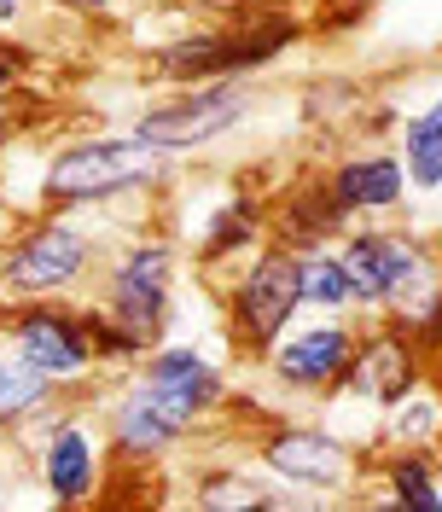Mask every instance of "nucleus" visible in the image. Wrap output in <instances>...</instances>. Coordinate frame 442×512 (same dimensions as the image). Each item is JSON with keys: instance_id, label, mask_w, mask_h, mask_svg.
I'll return each instance as SVG.
<instances>
[{"instance_id": "obj_1", "label": "nucleus", "mask_w": 442, "mask_h": 512, "mask_svg": "<svg viewBox=\"0 0 442 512\" xmlns=\"http://www.w3.org/2000/svg\"><path fill=\"white\" fill-rule=\"evenodd\" d=\"M344 268H349V291L361 309H396V326L413 320L431 297L442 291L437 262L431 251L408 239V233H379V227H361L344 239Z\"/></svg>"}, {"instance_id": "obj_2", "label": "nucleus", "mask_w": 442, "mask_h": 512, "mask_svg": "<svg viewBox=\"0 0 442 512\" xmlns=\"http://www.w3.org/2000/svg\"><path fill=\"white\" fill-rule=\"evenodd\" d=\"M163 181V158L134 140V134H94V140H70L53 152L41 192L47 204H105V198H123V192L158 187Z\"/></svg>"}, {"instance_id": "obj_3", "label": "nucleus", "mask_w": 442, "mask_h": 512, "mask_svg": "<svg viewBox=\"0 0 442 512\" xmlns=\"http://www.w3.org/2000/svg\"><path fill=\"white\" fill-rule=\"evenodd\" d=\"M169 286H175V251L163 239H140L105 268V303L99 309L117 320L140 350H158L163 326H169Z\"/></svg>"}, {"instance_id": "obj_4", "label": "nucleus", "mask_w": 442, "mask_h": 512, "mask_svg": "<svg viewBox=\"0 0 442 512\" xmlns=\"http://www.w3.org/2000/svg\"><path fill=\"white\" fill-rule=\"evenodd\" d=\"M303 303V280H297V251L251 256V268L239 274V286L227 291V332L245 355H268L285 338V320Z\"/></svg>"}, {"instance_id": "obj_5", "label": "nucleus", "mask_w": 442, "mask_h": 512, "mask_svg": "<svg viewBox=\"0 0 442 512\" xmlns=\"http://www.w3.org/2000/svg\"><path fill=\"white\" fill-rule=\"evenodd\" d=\"M88 268H94V239L82 227L41 222L0 251V286L12 291L18 303H35V297L76 291L88 280Z\"/></svg>"}, {"instance_id": "obj_6", "label": "nucleus", "mask_w": 442, "mask_h": 512, "mask_svg": "<svg viewBox=\"0 0 442 512\" xmlns=\"http://www.w3.org/2000/svg\"><path fill=\"white\" fill-rule=\"evenodd\" d=\"M256 99L239 88V82H227L216 76L210 88H198L187 99H169L158 111H146V117H134V140H146L158 158H181V152H198V146H210L221 134H233V128L251 117Z\"/></svg>"}, {"instance_id": "obj_7", "label": "nucleus", "mask_w": 442, "mask_h": 512, "mask_svg": "<svg viewBox=\"0 0 442 512\" xmlns=\"http://www.w3.org/2000/svg\"><path fill=\"white\" fill-rule=\"evenodd\" d=\"M256 454H262L268 478L291 483L303 495H338V489H349L361 478L355 448L344 437H332V431H320V425H280V431L262 437Z\"/></svg>"}, {"instance_id": "obj_8", "label": "nucleus", "mask_w": 442, "mask_h": 512, "mask_svg": "<svg viewBox=\"0 0 442 512\" xmlns=\"http://www.w3.org/2000/svg\"><path fill=\"white\" fill-rule=\"evenodd\" d=\"M134 390L187 437L221 402V367L204 361V350H192V344H158V350H146V367H140Z\"/></svg>"}, {"instance_id": "obj_9", "label": "nucleus", "mask_w": 442, "mask_h": 512, "mask_svg": "<svg viewBox=\"0 0 442 512\" xmlns=\"http://www.w3.org/2000/svg\"><path fill=\"white\" fill-rule=\"evenodd\" d=\"M6 338H12V355H24L30 367L53 373L59 384L82 379V373H88V367L99 361L94 338H88V320L76 315V309H59V303H47V297L24 303Z\"/></svg>"}, {"instance_id": "obj_10", "label": "nucleus", "mask_w": 442, "mask_h": 512, "mask_svg": "<svg viewBox=\"0 0 442 512\" xmlns=\"http://www.w3.org/2000/svg\"><path fill=\"white\" fill-rule=\"evenodd\" d=\"M355 332H349L344 320H315V326H303V332H285L280 344L268 350V373L274 384L285 390H338L349 373V361H355Z\"/></svg>"}, {"instance_id": "obj_11", "label": "nucleus", "mask_w": 442, "mask_h": 512, "mask_svg": "<svg viewBox=\"0 0 442 512\" xmlns=\"http://www.w3.org/2000/svg\"><path fill=\"white\" fill-rule=\"evenodd\" d=\"M344 384L361 402H373V408H396L413 384H419V350H413V338L402 326H384L373 338H361Z\"/></svg>"}, {"instance_id": "obj_12", "label": "nucleus", "mask_w": 442, "mask_h": 512, "mask_svg": "<svg viewBox=\"0 0 442 512\" xmlns=\"http://www.w3.org/2000/svg\"><path fill=\"white\" fill-rule=\"evenodd\" d=\"M41 483H47V495L64 501V507L94 501V489H99V448H94V437H88V425H82V419H59V425L47 431V448H41Z\"/></svg>"}, {"instance_id": "obj_13", "label": "nucleus", "mask_w": 442, "mask_h": 512, "mask_svg": "<svg viewBox=\"0 0 442 512\" xmlns=\"http://www.w3.org/2000/svg\"><path fill=\"white\" fill-rule=\"evenodd\" d=\"M332 198L344 204V216H373V210H396L408 198V163L396 152H367V158H344L332 169Z\"/></svg>"}, {"instance_id": "obj_14", "label": "nucleus", "mask_w": 442, "mask_h": 512, "mask_svg": "<svg viewBox=\"0 0 442 512\" xmlns=\"http://www.w3.org/2000/svg\"><path fill=\"white\" fill-rule=\"evenodd\" d=\"M344 204L332 198L326 181H303V187H291L280 198V210H274V233H280L285 251H320L326 239H338L344 233Z\"/></svg>"}, {"instance_id": "obj_15", "label": "nucleus", "mask_w": 442, "mask_h": 512, "mask_svg": "<svg viewBox=\"0 0 442 512\" xmlns=\"http://www.w3.org/2000/svg\"><path fill=\"white\" fill-rule=\"evenodd\" d=\"M105 425H111V448H117L123 460H158V454H169V448L181 443V431H175L134 384L117 396V408H111Z\"/></svg>"}, {"instance_id": "obj_16", "label": "nucleus", "mask_w": 442, "mask_h": 512, "mask_svg": "<svg viewBox=\"0 0 442 512\" xmlns=\"http://www.w3.org/2000/svg\"><path fill=\"white\" fill-rule=\"evenodd\" d=\"M402 163H408V187L442 192V94L402 123Z\"/></svg>"}, {"instance_id": "obj_17", "label": "nucleus", "mask_w": 442, "mask_h": 512, "mask_svg": "<svg viewBox=\"0 0 442 512\" xmlns=\"http://www.w3.org/2000/svg\"><path fill=\"white\" fill-rule=\"evenodd\" d=\"M384 495L413 512H442V483H437V466L425 460V448H396L384 460Z\"/></svg>"}, {"instance_id": "obj_18", "label": "nucleus", "mask_w": 442, "mask_h": 512, "mask_svg": "<svg viewBox=\"0 0 442 512\" xmlns=\"http://www.w3.org/2000/svg\"><path fill=\"white\" fill-rule=\"evenodd\" d=\"M53 396H59V379L53 373L30 367L24 355H0V425L53 408Z\"/></svg>"}, {"instance_id": "obj_19", "label": "nucleus", "mask_w": 442, "mask_h": 512, "mask_svg": "<svg viewBox=\"0 0 442 512\" xmlns=\"http://www.w3.org/2000/svg\"><path fill=\"white\" fill-rule=\"evenodd\" d=\"M297 280H303V303L309 309H326V315H344L349 303H355V291H349V268L338 251H297Z\"/></svg>"}, {"instance_id": "obj_20", "label": "nucleus", "mask_w": 442, "mask_h": 512, "mask_svg": "<svg viewBox=\"0 0 442 512\" xmlns=\"http://www.w3.org/2000/svg\"><path fill=\"white\" fill-rule=\"evenodd\" d=\"M442 437V396L413 384L408 396L390 408V443L396 448H431Z\"/></svg>"}, {"instance_id": "obj_21", "label": "nucleus", "mask_w": 442, "mask_h": 512, "mask_svg": "<svg viewBox=\"0 0 442 512\" xmlns=\"http://www.w3.org/2000/svg\"><path fill=\"white\" fill-rule=\"evenodd\" d=\"M198 251L204 262H221V256L233 251H256V204L251 198H233V204H221L210 227H204V239H198Z\"/></svg>"}, {"instance_id": "obj_22", "label": "nucleus", "mask_w": 442, "mask_h": 512, "mask_svg": "<svg viewBox=\"0 0 442 512\" xmlns=\"http://www.w3.org/2000/svg\"><path fill=\"white\" fill-rule=\"evenodd\" d=\"M192 501L198 507H274V495H262V483L245 472H204Z\"/></svg>"}, {"instance_id": "obj_23", "label": "nucleus", "mask_w": 442, "mask_h": 512, "mask_svg": "<svg viewBox=\"0 0 442 512\" xmlns=\"http://www.w3.org/2000/svg\"><path fill=\"white\" fill-rule=\"evenodd\" d=\"M12 82H18V64L6 59V47H0V94H6V88H12Z\"/></svg>"}, {"instance_id": "obj_24", "label": "nucleus", "mask_w": 442, "mask_h": 512, "mask_svg": "<svg viewBox=\"0 0 442 512\" xmlns=\"http://www.w3.org/2000/svg\"><path fill=\"white\" fill-rule=\"evenodd\" d=\"M59 6H76V12H105L111 0H59Z\"/></svg>"}, {"instance_id": "obj_25", "label": "nucleus", "mask_w": 442, "mask_h": 512, "mask_svg": "<svg viewBox=\"0 0 442 512\" xmlns=\"http://www.w3.org/2000/svg\"><path fill=\"white\" fill-rule=\"evenodd\" d=\"M18 12V0H0V18H12Z\"/></svg>"}, {"instance_id": "obj_26", "label": "nucleus", "mask_w": 442, "mask_h": 512, "mask_svg": "<svg viewBox=\"0 0 442 512\" xmlns=\"http://www.w3.org/2000/svg\"><path fill=\"white\" fill-rule=\"evenodd\" d=\"M192 6H233V0H192Z\"/></svg>"}, {"instance_id": "obj_27", "label": "nucleus", "mask_w": 442, "mask_h": 512, "mask_svg": "<svg viewBox=\"0 0 442 512\" xmlns=\"http://www.w3.org/2000/svg\"><path fill=\"white\" fill-rule=\"evenodd\" d=\"M0 338H6V326H0Z\"/></svg>"}]
</instances>
